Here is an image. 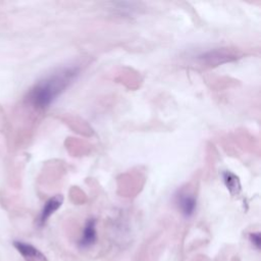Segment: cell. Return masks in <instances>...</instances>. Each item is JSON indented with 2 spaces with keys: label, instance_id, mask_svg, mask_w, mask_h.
Here are the masks:
<instances>
[{
  "label": "cell",
  "instance_id": "52a82bcc",
  "mask_svg": "<svg viewBox=\"0 0 261 261\" xmlns=\"http://www.w3.org/2000/svg\"><path fill=\"white\" fill-rule=\"evenodd\" d=\"M224 181L226 184L227 189L229 190H237V188H239V181L238 178L230 172H225L224 173Z\"/></svg>",
  "mask_w": 261,
  "mask_h": 261
},
{
  "label": "cell",
  "instance_id": "5b68a950",
  "mask_svg": "<svg viewBox=\"0 0 261 261\" xmlns=\"http://www.w3.org/2000/svg\"><path fill=\"white\" fill-rule=\"evenodd\" d=\"M96 242V222L94 219H89L85 225L83 237L80 240L81 248H88Z\"/></svg>",
  "mask_w": 261,
  "mask_h": 261
},
{
  "label": "cell",
  "instance_id": "3957f363",
  "mask_svg": "<svg viewBox=\"0 0 261 261\" xmlns=\"http://www.w3.org/2000/svg\"><path fill=\"white\" fill-rule=\"evenodd\" d=\"M13 246L25 261H47L46 256L31 244L14 241Z\"/></svg>",
  "mask_w": 261,
  "mask_h": 261
},
{
  "label": "cell",
  "instance_id": "ba28073f",
  "mask_svg": "<svg viewBox=\"0 0 261 261\" xmlns=\"http://www.w3.org/2000/svg\"><path fill=\"white\" fill-rule=\"evenodd\" d=\"M250 240L251 242L253 243V245L256 247V248H259L260 247V233L259 232H255V233H251L250 234Z\"/></svg>",
  "mask_w": 261,
  "mask_h": 261
},
{
  "label": "cell",
  "instance_id": "277c9868",
  "mask_svg": "<svg viewBox=\"0 0 261 261\" xmlns=\"http://www.w3.org/2000/svg\"><path fill=\"white\" fill-rule=\"evenodd\" d=\"M62 201H63V198L61 195H55L45 203L38 220L40 225H43L48 220V218L61 206Z\"/></svg>",
  "mask_w": 261,
  "mask_h": 261
},
{
  "label": "cell",
  "instance_id": "6da1fadb",
  "mask_svg": "<svg viewBox=\"0 0 261 261\" xmlns=\"http://www.w3.org/2000/svg\"><path fill=\"white\" fill-rule=\"evenodd\" d=\"M77 75L79 67L76 66H66L57 69L33 87L28 95L29 102L38 109L48 107L65 91Z\"/></svg>",
  "mask_w": 261,
  "mask_h": 261
},
{
  "label": "cell",
  "instance_id": "8992f818",
  "mask_svg": "<svg viewBox=\"0 0 261 261\" xmlns=\"http://www.w3.org/2000/svg\"><path fill=\"white\" fill-rule=\"evenodd\" d=\"M232 57L229 53L223 52V51H209L207 53H203L199 56V59L203 60V62H206L208 64H217V63H221L222 60L224 59V61L229 60V58Z\"/></svg>",
  "mask_w": 261,
  "mask_h": 261
},
{
  "label": "cell",
  "instance_id": "7a4b0ae2",
  "mask_svg": "<svg viewBox=\"0 0 261 261\" xmlns=\"http://www.w3.org/2000/svg\"><path fill=\"white\" fill-rule=\"evenodd\" d=\"M174 201L184 216L190 217L194 214L196 209V199L193 195L184 191H178L174 196Z\"/></svg>",
  "mask_w": 261,
  "mask_h": 261
}]
</instances>
